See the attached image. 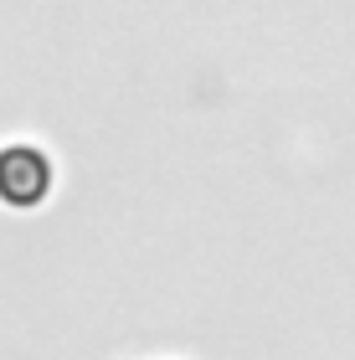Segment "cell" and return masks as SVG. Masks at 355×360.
Returning <instances> with one entry per match:
<instances>
[{
    "instance_id": "1",
    "label": "cell",
    "mask_w": 355,
    "mask_h": 360,
    "mask_svg": "<svg viewBox=\"0 0 355 360\" xmlns=\"http://www.w3.org/2000/svg\"><path fill=\"white\" fill-rule=\"evenodd\" d=\"M57 191V165L41 144L31 139H11L0 144V206L6 211H41Z\"/></svg>"
}]
</instances>
